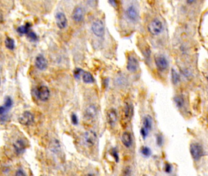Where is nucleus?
<instances>
[{"mask_svg":"<svg viewBox=\"0 0 208 176\" xmlns=\"http://www.w3.org/2000/svg\"><path fill=\"white\" fill-rule=\"evenodd\" d=\"M190 153L192 159L195 161L200 160L204 155V150L202 146L197 142H194L190 146Z\"/></svg>","mask_w":208,"mask_h":176,"instance_id":"obj_1","label":"nucleus"},{"mask_svg":"<svg viewBox=\"0 0 208 176\" xmlns=\"http://www.w3.org/2000/svg\"><path fill=\"white\" fill-rule=\"evenodd\" d=\"M149 32L153 36H157L161 33L163 30V24L157 18L151 20L148 25Z\"/></svg>","mask_w":208,"mask_h":176,"instance_id":"obj_2","label":"nucleus"},{"mask_svg":"<svg viewBox=\"0 0 208 176\" xmlns=\"http://www.w3.org/2000/svg\"><path fill=\"white\" fill-rule=\"evenodd\" d=\"M92 31L93 34L98 37H102L104 35L105 28L102 20H96L93 22L92 25Z\"/></svg>","mask_w":208,"mask_h":176,"instance_id":"obj_3","label":"nucleus"},{"mask_svg":"<svg viewBox=\"0 0 208 176\" xmlns=\"http://www.w3.org/2000/svg\"><path fill=\"white\" fill-rule=\"evenodd\" d=\"M97 133L93 130L86 131L83 136V141L85 145L89 147L93 146L97 141Z\"/></svg>","mask_w":208,"mask_h":176,"instance_id":"obj_4","label":"nucleus"},{"mask_svg":"<svg viewBox=\"0 0 208 176\" xmlns=\"http://www.w3.org/2000/svg\"><path fill=\"white\" fill-rule=\"evenodd\" d=\"M126 16L128 19L133 23L136 22L139 17V14L137 9L133 5H130L126 9Z\"/></svg>","mask_w":208,"mask_h":176,"instance_id":"obj_5","label":"nucleus"},{"mask_svg":"<svg viewBox=\"0 0 208 176\" xmlns=\"http://www.w3.org/2000/svg\"><path fill=\"white\" fill-rule=\"evenodd\" d=\"M19 122L23 125L28 126L32 124H33L34 121V117L32 113L29 111L24 112L22 115L19 117Z\"/></svg>","mask_w":208,"mask_h":176,"instance_id":"obj_6","label":"nucleus"},{"mask_svg":"<svg viewBox=\"0 0 208 176\" xmlns=\"http://www.w3.org/2000/svg\"><path fill=\"white\" fill-rule=\"evenodd\" d=\"M155 64L159 71H164L168 66L167 58L163 55H158L155 58Z\"/></svg>","mask_w":208,"mask_h":176,"instance_id":"obj_7","label":"nucleus"},{"mask_svg":"<svg viewBox=\"0 0 208 176\" xmlns=\"http://www.w3.org/2000/svg\"><path fill=\"white\" fill-rule=\"evenodd\" d=\"M98 110L97 106L94 105L88 106L84 112V117L87 121H92L96 117Z\"/></svg>","mask_w":208,"mask_h":176,"instance_id":"obj_8","label":"nucleus"},{"mask_svg":"<svg viewBox=\"0 0 208 176\" xmlns=\"http://www.w3.org/2000/svg\"><path fill=\"white\" fill-rule=\"evenodd\" d=\"M37 96L41 101L45 102L49 97V90L46 86H40L37 91Z\"/></svg>","mask_w":208,"mask_h":176,"instance_id":"obj_9","label":"nucleus"},{"mask_svg":"<svg viewBox=\"0 0 208 176\" xmlns=\"http://www.w3.org/2000/svg\"><path fill=\"white\" fill-rule=\"evenodd\" d=\"M127 68L131 72H135L138 68V61L134 56L129 55L128 58Z\"/></svg>","mask_w":208,"mask_h":176,"instance_id":"obj_10","label":"nucleus"},{"mask_svg":"<svg viewBox=\"0 0 208 176\" xmlns=\"http://www.w3.org/2000/svg\"><path fill=\"white\" fill-rule=\"evenodd\" d=\"M84 17V10L81 6L76 7L73 12L72 18L77 22H80L83 20Z\"/></svg>","mask_w":208,"mask_h":176,"instance_id":"obj_11","label":"nucleus"},{"mask_svg":"<svg viewBox=\"0 0 208 176\" xmlns=\"http://www.w3.org/2000/svg\"><path fill=\"white\" fill-rule=\"evenodd\" d=\"M57 26L60 29H64L67 25V19L65 15L62 12H58L56 15Z\"/></svg>","mask_w":208,"mask_h":176,"instance_id":"obj_12","label":"nucleus"},{"mask_svg":"<svg viewBox=\"0 0 208 176\" xmlns=\"http://www.w3.org/2000/svg\"><path fill=\"white\" fill-rule=\"evenodd\" d=\"M35 64L36 67L39 69V70L43 71L47 68L48 66V62L43 55L39 54L36 57Z\"/></svg>","mask_w":208,"mask_h":176,"instance_id":"obj_13","label":"nucleus"},{"mask_svg":"<svg viewBox=\"0 0 208 176\" xmlns=\"http://www.w3.org/2000/svg\"><path fill=\"white\" fill-rule=\"evenodd\" d=\"M106 119H107V122H108V123L111 125V126L114 125L117 122L118 119V116L116 110L113 108L109 110L108 111V112H107Z\"/></svg>","mask_w":208,"mask_h":176,"instance_id":"obj_14","label":"nucleus"},{"mask_svg":"<svg viewBox=\"0 0 208 176\" xmlns=\"http://www.w3.org/2000/svg\"><path fill=\"white\" fill-rule=\"evenodd\" d=\"M122 143L126 147L129 148L131 146L132 143V139L131 135L128 131H125L122 136Z\"/></svg>","mask_w":208,"mask_h":176,"instance_id":"obj_15","label":"nucleus"},{"mask_svg":"<svg viewBox=\"0 0 208 176\" xmlns=\"http://www.w3.org/2000/svg\"><path fill=\"white\" fill-rule=\"evenodd\" d=\"M14 147L15 148V151L17 154H22L26 149V144L23 140H17L14 144Z\"/></svg>","mask_w":208,"mask_h":176,"instance_id":"obj_16","label":"nucleus"},{"mask_svg":"<svg viewBox=\"0 0 208 176\" xmlns=\"http://www.w3.org/2000/svg\"><path fill=\"white\" fill-rule=\"evenodd\" d=\"M133 107L131 104L127 103L125 105L124 108V115L126 119L130 120L132 115H133Z\"/></svg>","mask_w":208,"mask_h":176,"instance_id":"obj_17","label":"nucleus"},{"mask_svg":"<svg viewBox=\"0 0 208 176\" xmlns=\"http://www.w3.org/2000/svg\"><path fill=\"white\" fill-rule=\"evenodd\" d=\"M142 128L146 130L148 132L151 130L152 129V119H151V116H147L144 117L143 126Z\"/></svg>","mask_w":208,"mask_h":176,"instance_id":"obj_18","label":"nucleus"},{"mask_svg":"<svg viewBox=\"0 0 208 176\" xmlns=\"http://www.w3.org/2000/svg\"><path fill=\"white\" fill-rule=\"evenodd\" d=\"M31 28V24L30 23H26L23 26L18 27L17 29V32L20 34H26L30 32V29Z\"/></svg>","mask_w":208,"mask_h":176,"instance_id":"obj_19","label":"nucleus"},{"mask_svg":"<svg viewBox=\"0 0 208 176\" xmlns=\"http://www.w3.org/2000/svg\"><path fill=\"white\" fill-rule=\"evenodd\" d=\"M174 102L176 107L179 109L182 108L184 105V99L181 96H177L175 97Z\"/></svg>","mask_w":208,"mask_h":176,"instance_id":"obj_20","label":"nucleus"},{"mask_svg":"<svg viewBox=\"0 0 208 176\" xmlns=\"http://www.w3.org/2000/svg\"><path fill=\"white\" fill-rule=\"evenodd\" d=\"M83 80L86 83H92L94 81V78L89 72H84L83 74Z\"/></svg>","mask_w":208,"mask_h":176,"instance_id":"obj_21","label":"nucleus"},{"mask_svg":"<svg viewBox=\"0 0 208 176\" xmlns=\"http://www.w3.org/2000/svg\"><path fill=\"white\" fill-rule=\"evenodd\" d=\"M171 73H172V80L173 83L175 85H177L180 81V77L178 73L176 72L174 68H172Z\"/></svg>","mask_w":208,"mask_h":176,"instance_id":"obj_22","label":"nucleus"},{"mask_svg":"<svg viewBox=\"0 0 208 176\" xmlns=\"http://www.w3.org/2000/svg\"><path fill=\"white\" fill-rule=\"evenodd\" d=\"M5 45L9 50H14L15 48V42L10 37H7L5 40Z\"/></svg>","mask_w":208,"mask_h":176,"instance_id":"obj_23","label":"nucleus"},{"mask_svg":"<svg viewBox=\"0 0 208 176\" xmlns=\"http://www.w3.org/2000/svg\"><path fill=\"white\" fill-rule=\"evenodd\" d=\"M141 153L144 156L148 157L151 155V149L149 147L147 146H144L142 147L141 149Z\"/></svg>","mask_w":208,"mask_h":176,"instance_id":"obj_24","label":"nucleus"},{"mask_svg":"<svg viewBox=\"0 0 208 176\" xmlns=\"http://www.w3.org/2000/svg\"><path fill=\"white\" fill-rule=\"evenodd\" d=\"M12 106V100L11 98L9 97H6V100H5V103H4V107L6 108V110L8 111L11 108Z\"/></svg>","mask_w":208,"mask_h":176,"instance_id":"obj_25","label":"nucleus"},{"mask_svg":"<svg viewBox=\"0 0 208 176\" xmlns=\"http://www.w3.org/2000/svg\"><path fill=\"white\" fill-rule=\"evenodd\" d=\"M28 37L29 39H30L31 41H33V42H35L38 39V37L37 34L34 32H33V31H30V32H29V33L28 34Z\"/></svg>","mask_w":208,"mask_h":176,"instance_id":"obj_26","label":"nucleus"},{"mask_svg":"<svg viewBox=\"0 0 208 176\" xmlns=\"http://www.w3.org/2000/svg\"><path fill=\"white\" fill-rule=\"evenodd\" d=\"M82 73H84V71L82 70L81 68H77L74 71V73H73L74 77L77 79H79L81 77Z\"/></svg>","mask_w":208,"mask_h":176,"instance_id":"obj_27","label":"nucleus"},{"mask_svg":"<svg viewBox=\"0 0 208 176\" xmlns=\"http://www.w3.org/2000/svg\"><path fill=\"white\" fill-rule=\"evenodd\" d=\"M122 176H131V170L129 167L127 166L123 169Z\"/></svg>","mask_w":208,"mask_h":176,"instance_id":"obj_28","label":"nucleus"},{"mask_svg":"<svg viewBox=\"0 0 208 176\" xmlns=\"http://www.w3.org/2000/svg\"><path fill=\"white\" fill-rule=\"evenodd\" d=\"M112 155L113 158L115 159V160L116 161V162H118V160H119L118 154L115 149H113L112 150Z\"/></svg>","mask_w":208,"mask_h":176,"instance_id":"obj_29","label":"nucleus"},{"mask_svg":"<svg viewBox=\"0 0 208 176\" xmlns=\"http://www.w3.org/2000/svg\"><path fill=\"white\" fill-rule=\"evenodd\" d=\"M71 119H72V122L74 125H77L78 124V119L77 116L75 114H72V116H71Z\"/></svg>","mask_w":208,"mask_h":176,"instance_id":"obj_30","label":"nucleus"},{"mask_svg":"<svg viewBox=\"0 0 208 176\" xmlns=\"http://www.w3.org/2000/svg\"><path fill=\"white\" fill-rule=\"evenodd\" d=\"M156 142H157V145H158L159 146H162V144H163V138H162V136L161 135H158L157 136Z\"/></svg>","mask_w":208,"mask_h":176,"instance_id":"obj_31","label":"nucleus"},{"mask_svg":"<svg viewBox=\"0 0 208 176\" xmlns=\"http://www.w3.org/2000/svg\"><path fill=\"white\" fill-rule=\"evenodd\" d=\"M148 133H149L148 131H147L146 130H145L143 128H142L141 129V134L142 136L143 137V139H145V138H147V136L148 135Z\"/></svg>","mask_w":208,"mask_h":176,"instance_id":"obj_32","label":"nucleus"},{"mask_svg":"<svg viewBox=\"0 0 208 176\" xmlns=\"http://www.w3.org/2000/svg\"><path fill=\"white\" fill-rule=\"evenodd\" d=\"M165 171L166 173H169L171 172L172 171V166L171 165H170V164H168V163H167V164L166 165V166H165Z\"/></svg>","mask_w":208,"mask_h":176,"instance_id":"obj_33","label":"nucleus"},{"mask_svg":"<svg viewBox=\"0 0 208 176\" xmlns=\"http://www.w3.org/2000/svg\"><path fill=\"white\" fill-rule=\"evenodd\" d=\"M15 176H26V175H25V174L24 173V172L22 170H21V169H19V170H18L16 172Z\"/></svg>","mask_w":208,"mask_h":176,"instance_id":"obj_34","label":"nucleus"},{"mask_svg":"<svg viewBox=\"0 0 208 176\" xmlns=\"http://www.w3.org/2000/svg\"><path fill=\"white\" fill-rule=\"evenodd\" d=\"M6 111H7V110H6V108L4 107V106H0V115H3Z\"/></svg>","mask_w":208,"mask_h":176,"instance_id":"obj_35","label":"nucleus"},{"mask_svg":"<svg viewBox=\"0 0 208 176\" xmlns=\"http://www.w3.org/2000/svg\"><path fill=\"white\" fill-rule=\"evenodd\" d=\"M3 21H4V18H3V14L0 12V24H1L3 22Z\"/></svg>","mask_w":208,"mask_h":176,"instance_id":"obj_36","label":"nucleus"},{"mask_svg":"<svg viewBox=\"0 0 208 176\" xmlns=\"http://www.w3.org/2000/svg\"><path fill=\"white\" fill-rule=\"evenodd\" d=\"M109 3L111 4H112V6H117V1H109Z\"/></svg>","mask_w":208,"mask_h":176,"instance_id":"obj_37","label":"nucleus"},{"mask_svg":"<svg viewBox=\"0 0 208 176\" xmlns=\"http://www.w3.org/2000/svg\"><path fill=\"white\" fill-rule=\"evenodd\" d=\"M85 176H94L93 174H87V175H85Z\"/></svg>","mask_w":208,"mask_h":176,"instance_id":"obj_38","label":"nucleus"},{"mask_svg":"<svg viewBox=\"0 0 208 176\" xmlns=\"http://www.w3.org/2000/svg\"><path fill=\"white\" fill-rule=\"evenodd\" d=\"M0 83H1V80H0Z\"/></svg>","mask_w":208,"mask_h":176,"instance_id":"obj_39","label":"nucleus"}]
</instances>
